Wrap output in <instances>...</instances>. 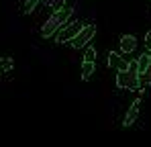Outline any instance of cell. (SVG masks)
Listing matches in <instances>:
<instances>
[{
    "label": "cell",
    "mask_w": 151,
    "mask_h": 147,
    "mask_svg": "<svg viewBox=\"0 0 151 147\" xmlns=\"http://www.w3.org/2000/svg\"><path fill=\"white\" fill-rule=\"evenodd\" d=\"M72 12H74V8H70V6H61V8L53 10V14L47 19V23L41 27V35H43L45 39H49L51 35H55V33H57L63 24L70 21Z\"/></svg>",
    "instance_id": "cell-1"
},
{
    "label": "cell",
    "mask_w": 151,
    "mask_h": 147,
    "mask_svg": "<svg viewBox=\"0 0 151 147\" xmlns=\"http://www.w3.org/2000/svg\"><path fill=\"white\" fill-rule=\"evenodd\" d=\"M116 86L119 88H129V90H135V88L141 86L139 84V63H137V59L129 61V68L116 74Z\"/></svg>",
    "instance_id": "cell-2"
},
{
    "label": "cell",
    "mask_w": 151,
    "mask_h": 147,
    "mask_svg": "<svg viewBox=\"0 0 151 147\" xmlns=\"http://www.w3.org/2000/svg\"><path fill=\"white\" fill-rule=\"evenodd\" d=\"M94 33H96V27H94V24H84V27L80 29V33L76 35L72 41H70V43H72V47H74V49L86 47V45H88V41H92Z\"/></svg>",
    "instance_id": "cell-3"
},
{
    "label": "cell",
    "mask_w": 151,
    "mask_h": 147,
    "mask_svg": "<svg viewBox=\"0 0 151 147\" xmlns=\"http://www.w3.org/2000/svg\"><path fill=\"white\" fill-rule=\"evenodd\" d=\"M82 27H84V24H80V23H70V24H65V27H61L59 33H57V43H68V41H72L76 35L80 33Z\"/></svg>",
    "instance_id": "cell-4"
},
{
    "label": "cell",
    "mask_w": 151,
    "mask_h": 147,
    "mask_svg": "<svg viewBox=\"0 0 151 147\" xmlns=\"http://www.w3.org/2000/svg\"><path fill=\"white\" fill-rule=\"evenodd\" d=\"M108 66L114 68L116 72H121V70H127L129 68V59L123 57V55H119V53H114V51H110L108 53Z\"/></svg>",
    "instance_id": "cell-5"
},
{
    "label": "cell",
    "mask_w": 151,
    "mask_h": 147,
    "mask_svg": "<svg viewBox=\"0 0 151 147\" xmlns=\"http://www.w3.org/2000/svg\"><path fill=\"white\" fill-rule=\"evenodd\" d=\"M139 106H141V100H135V102L129 106V110H127V115H125V121H123L125 127H131L133 122L137 121V117H139Z\"/></svg>",
    "instance_id": "cell-6"
},
{
    "label": "cell",
    "mask_w": 151,
    "mask_h": 147,
    "mask_svg": "<svg viewBox=\"0 0 151 147\" xmlns=\"http://www.w3.org/2000/svg\"><path fill=\"white\" fill-rule=\"evenodd\" d=\"M137 47V37L135 35H123L121 37V49H123V53L129 55L131 51H135Z\"/></svg>",
    "instance_id": "cell-7"
},
{
    "label": "cell",
    "mask_w": 151,
    "mask_h": 147,
    "mask_svg": "<svg viewBox=\"0 0 151 147\" xmlns=\"http://www.w3.org/2000/svg\"><path fill=\"white\" fill-rule=\"evenodd\" d=\"M139 84L141 86H149L151 84V49H149V66L143 74H139Z\"/></svg>",
    "instance_id": "cell-8"
},
{
    "label": "cell",
    "mask_w": 151,
    "mask_h": 147,
    "mask_svg": "<svg viewBox=\"0 0 151 147\" xmlns=\"http://www.w3.org/2000/svg\"><path fill=\"white\" fill-rule=\"evenodd\" d=\"M94 61H84L82 63V80H90L92 74H94Z\"/></svg>",
    "instance_id": "cell-9"
},
{
    "label": "cell",
    "mask_w": 151,
    "mask_h": 147,
    "mask_svg": "<svg viewBox=\"0 0 151 147\" xmlns=\"http://www.w3.org/2000/svg\"><path fill=\"white\" fill-rule=\"evenodd\" d=\"M137 63H139V74H143L147 70V66H149V51H145V53L137 59Z\"/></svg>",
    "instance_id": "cell-10"
},
{
    "label": "cell",
    "mask_w": 151,
    "mask_h": 147,
    "mask_svg": "<svg viewBox=\"0 0 151 147\" xmlns=\"http://www.w3.org/2000/svg\"><path fill=\"white\" fill-rule=\"evenodd\" d=\"M14 66L12 57H0V72H10Z\"/></svg>",
    "instance_id": "cell-11"
},
{
    "label": "cell",
    "mask_w": 151,
    "mask_h": 147,
    "mask_svg": "<svg viewBox=\"0 0 151 147\" xmlns=\"http://www.w3.org/2000/svg\"><path fill=\"white\" fill-rule=\"evenodd\" d=\"M39 2H43V0H27L25 6H23V12H25V14H31V12L39 6Z\"/></svg>",
    "instance_id": "cell-12"
},
{
    "label": "cell",
    "mask_w": 151,
    "mask_h": 147,
    "mask_svg": "<svg viewBox=\"0 0 151 147\" xmlns=\"http://www.w3.org/2000/svg\"><path fill=\"white\" fill-rule=\"evenodd\" d=\"M49 8H53V10H57V8H61L63 4H65V0H43Z\"/></svg>",
    "instance_id": "cell-13"
},
{
    "label": "cell",
    "mask_w": 151,
    "mask_h": 147,
    "mask_svg": "<svg viewBox=\"0 0 151 147\" xmlns=\"http://www.w3.org/2000/svg\"><path fill=\"white\" fill-rule=\"evenodd\" d=\"M94 57H96V49L88 47V49H86V53H84V61H94Z\"/></svg>",
    "instance_id": "cell-14"
},
{
    "label": "cell",
    "mask_w": 151,
    "mask_h": 147,
    "mask_svg": "<svg viewBox=\"0 0 151 147\" xmlns=\"http://www.w3.org/2000/svg\"><path fill=\"white\" fill-rule=\"evenodd\" d=\"M145 49H151V31L145 35Z\"/></svg>",
    "instance_id": "cell-15"
}]
</instances>
